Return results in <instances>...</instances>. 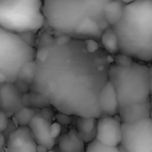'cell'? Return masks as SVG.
<instances>
[{"label":"cell","instance_id":"25","mask_svg":"<svg viewBox=\"0 0 152 152\" xmlns=\"http://www.w3.org/2000/svg\"><path fill=\"white\" fill-rule=\"evenodd\" d=\"M49 133H50V136L54 140L57 139L61 133V126L57 122H52L50 125Z\"/></svg>","mask_w":152,"mask_h":152},{"label":"cell","instance_id":"18","mask_svg":"<svg viewBox=\"0 0 152 152\" xmlns=\"http://www.w3.org/2000/svg\"><path fill=\"white\" fill-rule=\"evenodd\" d=\"M37 113V112L35 109L23 107L16 114L13 115V119L19 126H28V125Z\"/></svg>","mask_w":152,"mask_h":152},{"label":"cell","instance_id":"10","mask_svg":"<svg viewBox=\"0 0 152 152\" xmlns=\"http://www.w3.org/2000/svg\"><path fill=\"white\" fill-rule=\"evenodd\" d=\"M22 95L12 83H4L0 86V110L9 117H13L21 108Z\"/></svg>","mask_w":152,"mask_h":152},{"label":"cell","instance_id":"9","mask_svg":"<svg viewBox=\"0 0 152 152\" xmlns=\"http://www.w3.org/2000/svg\"><path fill=\"white\" fill-rule=\"evenodd\" d=\"M7 152H37V143L28 126H18L7 137Z\"/></svg>","mask_w":152,"mask_h":152},{"label":"cell","instance_id":"26","mask_svg":"<svg viewBox=\"0 0 152 152\" xmlns=\"http://www.w3.org/2000/svg\"><path fill=\"white\" fill-rule=\"evenodd\" d=\"M55 119H56V122L59 123L61 126H67V125H69L70 122H71V118L70 116L67 115V114H64V113H61V112H58L55 116H54Z\"/></svg>","mask_w":152,"mask_h":152},{"label":"cell","instance_id":"4","mask_svg":"<svg viewBox=\"0 0 152 152\" xmlns=\"http://www.w3.org/2000/svg\"><path fill=\"white\" fill-rule=\"evenodd\" d=\"M119 52L134 61H152V0H134L126 4L122 18L111 27Z\"/></svg>","mask_w":152,"mask_h":152},{"label":"cell","instance_id":"11","mask_svg":"<svg viewBox=\"0 0 152 152\" xmlns=\"http://www.w3.org/2000/svg\"><path fill=\"white\" fill-rule=\"evenodd\" d=\"M50 125L51 123L45 120L39 112L33 117L28 125L36 143L45 146L47 150H52L55 146V140L50 136Z\"/></svg>","mask_w":152,"mask_h":152},{"label":"cell","instance_id":"16","mask_svg":"<svg viewBox=\"0 0 152 152\" xmlns=\"http://www.w3.org/2000/svg\"><path fill=\"white\" fill-rule=\"evenodd\" d=\"M100 42L102 48L107 53L114 55L119 52L118 37L111 27L107 28L102 32L100 38Z\"/></svg>","mask_w":152,"mask_h":152},{"label":"cell","instance_id":"14","mask_svg":"<svg viewBox=\"0 0 152 152\" xmlns=\"http://www.w3.org/2000/svg\"><path fill=\"white\" fill-rule=\"evenodd\" d=\"M97 118L77 117L76 122V130L78 136L85 143H89L95 140Z\"/></svg>","mask_w":152,"mask_h":152},{"label":"cell","instance_id":"31","mask_svg":"<svg viewBox=\"0 0 152 152\" xmlns=\"http://www.w3.org/2000/svg\"><path fill=\"white\" fill-rule=\"evenodd\" d=\"M118 149H119V151L120 152H126L125 150H124V149H123V147H121L120 145L118 146Z\"/></svg>","mask_w":152,"mask_h":152},{"label":"cell","instance_id":"30","mask_svg":"<svg viewBox=\"0 0 152 152\" xmlns=\"http://www.w3.org/2000/svg\"><path fill=\"white\" fill-rule=\"evenodd\" d=\"M47 151V149L40 144H37V152H45Z\"/></svg>","mask_w":152,"mask_h":152},{"label":"cell","instance_id":"19","mask_svg":"<svg viewBox=\"0 0 152 152\" xmlns=\"http://www.w3.org/2000/svg\"><path fill=\"white\" fill-rule=\"evenodd\" d=\"M28 97H29V108L35 109V110H41L43 108L50 106L48 101L39 93L35 91H29L28 92Z\"/></svg>","mask_w":152,"mask_h":152},{"label":"cell","instance_id":"29","mask_svg":"<svg viewBox=\"0 0 152 152\" xmlns=\"http://www.w3.org/2000/svg\"><path fill=\"white\" fill-rule=\"evenodd\" d=\"M4 136L2 133H0V152L4 150Z\"/></svg>","mask_w":152,"mask_h":152},{"label":"cell","instance_id":"33","mask_svg":"<svg viewBox=\"0 0 152 152\" xmlns=\"http://www.w3.org/2000/svg\"><path fill=\"white\" fill-rule=\"evenodd\" d=\"M45 152H55L53 151V149H52V150H47Z\"/></svg>","mask_w":152,"mask_h":152},{"label":"cell","instance_id":"24","mask_svg":"<svg viewBox=\"0 0 152 152\" xmlns=\"http://www.w3.org/2000/svg\"><path fill=\"white\" fill-rule=\"evenodd\" d=\"M39 113L48 122L52 123L53 121V118H54V116L55 115H54L53 110L51 108V106H48V107H45V108L41 109L40 111H39Z\"/></svg>","mask_w":152,"mask_h":152},{"label":"cell","instance_id":"21","mask_svg":"<svg viewBox=\"0 0 152 152\" xmlns=\"http://www.w3.org/2000/svg\"><path fill=\"white\" fill-rule=\"evenodd\" d=\"M134 61V60L132 57L122 53H118L114 54V57L112 58V63L119 67H128Z\"/></svg>","mask_w":152,"mask_h":152},{"label":"cell","instance_id":"23","mask_svg":"<svg viewBox=\"0 0 152 152\" xmlns=\"http://www.w3.org/2000/svg\"><path fill=\"white\" fill-rule=\"evenodd\" d=\"M53 43V37L48 33H43L38 37V38H37V45H38V48L49 45Z\"/></svg>","mask_w":152,"mask_h":152},{"label":"cell","instance_id":"28","mask_svg":"<svg viewBox=\"0 0 152 152\" xmlns=\"http://www.w3.org/2000/svg\"><path fill=\"white\" fill-rule=\"evenodd\" d=\"M9 125V119L8 117L5 115L4 112L0 110V133L5 131Z\"/></svg>","mask_w":152,"mask_h":152},{"label":"cell","instance_id":"1","mask_svg":"<svg viewBox=\"0 0 152 152\" xmlns=\"http://www.w3.org/2000/svg\"><path fill=\"white\" fill-rule=\"evenodd\" d=\"M30 90L42 94L50 106L69 116L98 118V96L108 81L112 58L99 42L69 39L39 47Z\"/></svg>","mask_w":152,"mask_h":152},{"label":"cell","instance_id":"20","mask_svg":"<svg viewBox=\"0 0 152 152\" xmlns=\"http://www.w3.org/2000/svg\"><path fill=\"white\" fill-rule=\"evenodd\" d=\"M85 152H120L118 146V147H112V146H106L102 144L96 140H94L93 142L87 143V146H86Z\"/></svg>","mask_w":152,"mask_h":152},{"label":"cell","instance_id":"7","mask_svg":"<svg viewBox=\"0 0 152 152\" xmlns=\"http://www.w3.org/2000/svg\"><path fill=\"white\" fill-rule=\"evenodd\" d=\"M120 146L126 152H152V120L121 124Z\"/></svg>","mask_w":152,"mask_h":152},{"label":"cell","instance_id":"22","mask_svg":"<svg viewBox=\"0 0 152 152\" xmlns=\"http://www.w3.org/2000/svg\"><path fill=\"white\" fill-rule=\"evenodd\" d=\"M18 36L29 46L33 48L37 46V37L35 35V32H31V31L22 32V33H19Z\"/></svg>","mask_w":152,"mask_h":152},{"label":"cell","instance_id":"15","mask_svg":"<svg viewBox=\"0 0 152 152\" xmlns=\"http://www.w3.org/2000/svg\"><path fill=\"white\" fill-rule=\"evenodd\" d=\"M126 4L121 0H110L104 4L103 14L110 27L114 26L122 18Z\"/></svg>","mask_w":152,"mask_h":152},{"label":"cell","instance_id":"3","mask_svg":"<svg viewBox=\"0 0 152 152\" xmlns=\"http://www.w3.org/2000/svg\"><path fill=\"white\" fill-rule=\"evenodd\" d=\"M108 80L117 94L121 123L151 118V67L149 63L134 61L128 67L111 63Z\"/></svg>","mask_w":152,"mask_h":152},{"label":"cell","instance_id":"13","mask_svg":"<svg viewBox=\"0 0 152 152\" xmlns=\"http://www.w3.org/2000/svg\"><path fill=\"white\" fill-rule=\"evenodd\" d=\"M58 147L61 152H85L86 143L78 136L76 128L60 137Z\"/></svg>","mask_w":152,"mask_h":152},{"label":"cell","instance_id":"6","mask_svg":"<svg viewBox=\"0 0 152 152\" xmlns=\"http://www.w3.org/2000/svg\"><path fill=\"white\" fill-rule=\"evenodd\" d=\"M36 56V48L27 45L16 33L0 27V84L13 83L20 69Z\"/></svg>","mask_w":152,"mask_h":152},{"label":"cell","instance_id":"17","mask_svg":"<svg viewBox=\"0 0 152 152\" xmlns=\"http://www.w3.org/2000/svg\"><path fill=\"white\" fill-rule=\"evenodd\" d=\"M36 71H37V65H36L35 61L33 60V61H27L20 69L16 79L21 80L30 86L35 77Z\"/></svg>","mask_w":152,"mask_h":152},{"label":"cell","instance_id":"5","mask_svg":"<svg viewBox=\"0 0 152 152\" xmlns=\"http://www.w3.org/2000/svg\"><path fill=\"white\" fill-rule=\"evenodd\" d=\"M43 0H0V27L12 33L37 32L45 22Z\"/></svg>","mask_w":152,"mask_h":152},{"label":"cell","instance_id":"2","mask_svg":"<svg viewBox=\"0 0 152 152\" xmlns=\"http://www.w3.org/2000/svg\"><path fill=\"white\" fill-rule=\"evenodd\" d=\"M110 0H43L45 21L59 34L77 40L100 42L102 32L109 28L104 4Z\"/></svg>","mask_w":152,"mask_h":152},{"label":"cell","instance_id":"8","mask_svg":"<svg viewBox=\"0 0 152 152\" xmlns=\"http://www.w3.org/2000/svg\"><path fill=\"white\" fill-rule=\"evenodd\" d=\"M121 121L116 116H101L97 118L95 140L106 146L118 147L121 142Z\"/></svg>","mask_w":152,"mask_h":152},{"label":"cell","instance_id":"12","mask_svg":"<svg viewBox=\"0 0 152 152\" xmlns=\"http://www.w3.org/2000/svg\"><path fill=\"white\" fill-rule=\"evenodd\" d=\"M98 104L102 115L114 117L118 114V102L112 84L108 80L102 88L98 96Z\"/></svg>","mask_w":152,"mask_h":152},{"label":"cell","instance_id":"32","mask_svg":"<svg viewBox=\"0 0 152 152\" xmlns=\"http://www.w3.org/2000/svg\"><path fill=\"white\" fill-rule=\"evenodd\" d=\"M121 1H123V2L126 3V4H128V3H130V2H132V1H134V0H121Z\"/></svg>","mask_w":152,"mask_h":152},{"label":"cell","instance_id":"27","mask_svg":"<svg viewBox=\"0 0 152 152\" xmlns=\"http://www.w3.org/2000/svg\"><path fill=\"white\" fill-rule=\"evenodd\" d=\"M16 88L21 93V94H26V93H28L30 91V86L21 80H19V79H16L13 83H12Z\"/></svg>","mask_w":152,"mask_h":152}]
</instances>
